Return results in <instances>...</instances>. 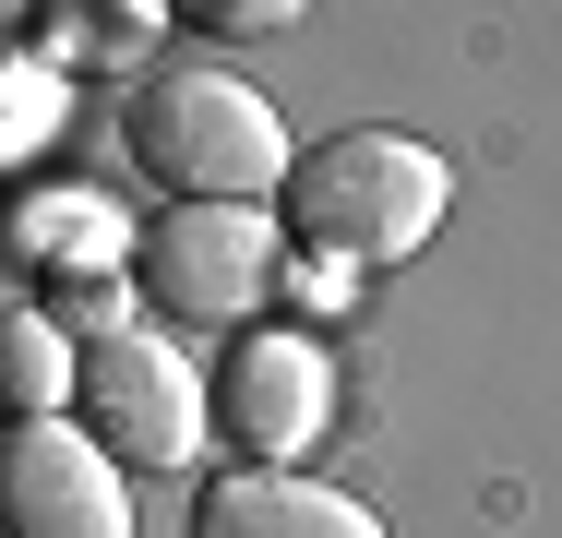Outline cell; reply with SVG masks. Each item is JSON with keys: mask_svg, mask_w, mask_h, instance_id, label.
<instances>
[{"mask_svg": "<svg viewBox=\"0 0 562 538\" xmlns=\"http://www.w3.org/2000/svg\"><path fill=\"white\" fill-rule=\"evenodd\" d=\"M454 204V168L419 132H324L288 156L276 180V239L324 251V264H407Z\"/></svg>", "mask_w": 562, "mask_h": 538, "instance_id": "1", "label": "cell"}, {"mask_svg": "<svg viewBox=\"0 0 562 538\" xmlns=\"http://www.w3.org/2000/svg\"><path fill=\"white\" fill-rule=\"evenodd\" d=\"M120 156L168 204H263L300 144L276 132V108L251 97L239 72H216V60H156L120 97Z\"/></svg>", "mask_w": 562, "mask_h": 538, "instance_id": "2", "label": "cell"}, {"mask_svg": "<svg viewBox=\"0 0 562 538\" xmlns=\"http://www.w3.org/2000/svg\"><path fill=\"white\" fill-rule=\"evenodd\" d=\"M72 407H85V442L109 455V467H192L204 455V383H192V359L180 347H156V335H97V347H72Z\"/></svg>", "mask_w": 562, "mask_h": 538, "instance_id": "3", "label": "cell"}, {"mask_svg": "<svg viewBox=\"0 0 562 538\" xmlns=\"http://www.w3.org/2000/svg\"><path fill=\"white\" fill-rule=\"evenodd\" d=\"M276 215L263 204H168L132 239V276L168 323H251L276 300Z\"/></svg>", "mask_w": 562, "mask_h": 538, "instance_id": "4", "label": "cell"}, {"mask_svg": "<svg viewBox=\"0 0 562 538\" xmlns=\"http://www.w3.org/2000/svg\"><path fill=\"white\" fill-rule=\"evenodd\" d=\"M324 419H336V371H324V347L312 335H239L216 359V383H204V430L216 442H239L251 467H288L300 442H324Z\"/></svg>", "mask_w": 562, "mask_h": 538, "instance_id": "5", "label": "cell"}, {"mask_svg": "<svg viewBox=\"0 0 562 538\" xmlns=\"http://www.w3.org/2000/svg\"><path fill=\"white\" fill-rule=\"evenodd\" d=\"M0 538H132V491L72 419H12L0 430Z\"/></svg>", "mask_w": 562, "mask_h": 538, "instance_id": "6", "label": "cell"}, {"mask_svg": "<svg viewBox=\"0 0 562 538\" xmlns=\"http://www.w3.org/2000/svg\"><path fill=\"white\" fill-rule=\"evenodd\" d=\"M192 538H383V515L300 467H227L192 491Z\"/></svg>", "mask_w": 562, "mask_h": 538, "instance_id": "7", "label": "cell"}, {"mask_svg": "<svg viewBox=\"0 0 562 538\" xmlns=\"http://www.w3.org/2000/svg\"><path fill=\"white\" fill-rule=\"evenodd\" d=\"M0 395H12L24 419H60V395H72V359H60V335H48L36 312L0 323Z\"/></svg>", "mask_w": 562, "mask_h": 538, "instance_id": "8", "label": "cell"}, {"mask_svg": "<svg viewBox=\"0 0 562 538\" xmlns=\"http://www.w3.org/2000/svg\"><path fill=\"white\" fill-rule=\"evenodd\" d=\"M36 239H60V251H48L60 276H85V264H109V251H132L109 204H36Z\"/></svg>", "mask_w": 562, "mask_h": 538, "instance_id": "9", "label": "cell"}, {"mask_svg": "<svg viewBox=\"0 0 562 538\" xmlns=\"http://www.w3.org/2000/svg\"><path fill=\"white\" fill-rule=\"evenodd\" d=\"M204 36H276V24H300V0H180Z\"/></svg>", "mask_w": 562, "mask_h": 538, "instance_id": "10", "label": "cell"}]
</instances>
